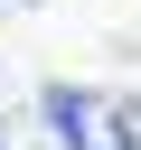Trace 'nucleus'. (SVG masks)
I'll return each instance as SVG.
<instances>
[{"label":"nucleus","mask_w":141,"mask_h":150,"mask_svg":"<svg viewBox=\"0 0 141 150\" xmlns=\"http://www.w3.org/2000/svg\"><path fill=\"white\" fill-rule=\"evenodd\" d=\"M56 150H141V103L132 94H103V84H47L38 94Z\"/></svg>","instance_id":"f257e3e1"}]
</instances>
